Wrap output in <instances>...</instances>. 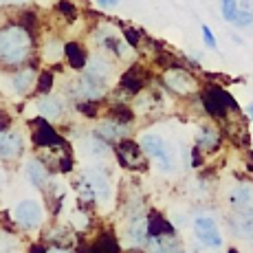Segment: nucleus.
Instances as JSON below:
<instances>
[{
    "label": "nucleus",
    "instance_id": "obj_9",
    "mask_svg": "<svg viewBox=\"0 0 253 253\" xmlns=\"http://www.w3.org/2000/svg\"><path fill=\"white\" fill-rule=\"evenodd\" d=\"M194 238L207 249H220L222 247V233L218 227V220L209 213H201L194 218Z\"/></svg>",
    "mask_w": 253,
    "mask_h": 253
},
{
    "label": "nucleus",
    "instance_id": "obj_6",
    "mask_svg": "<svg viewBox=\"0 0 253 253\" xmlns=\"http://www.w3.org/2000/svg\"><path fill=\"white\" fill-rule=\"evenodd\" d=\"M115 62L117 60H113L110 55H106V53H101V51L90 53L84 73L88 77H92L95 82H99V84H104V86L110 88V84H113L115 77H117V64Z\"/></svg>",
    "mask_w": 253,
    "mask_h": 253
},
{
    "label": "nucleus",
    "instance_id": "obj_13",
    "mask_svg": "<svg viewBox=\"0 0 253 253\" xmlns=\"http://www.w3.org/2000/svg\"><path fill=\"white\" fill-rule=\"evenodd\" d=\"M33 145L36 148H42V150H60L64 148V141H62L60 132L51 126V121L46 119H40L33 121Z\"/></svg>",
    "mask_w": 253,
    "mask_h": 253
},
{
    "label": "nucleus",
    "instance_id": "obj_15",
    "mask_svg": "<svg viewBox=\"0 0 253 253\" xmlns=\"http://www.w3.org/2000/svg\"><path fill=\"white\" fill-rule=\"evenodd\" d=\"M227 203L236 213H253V183L240 181L227 192Z\"/></svg>",
    "mask_w": 253,
    "mask_h": 253
},
{
    "label": "nucleus",
    "instance_id": "obj_17",
    "mask_svg": "<svg viewBox=\"0 0 253 253\" xmlns=\"http://www.w3.org/2000/svg\"><path fill=\"white\" fill-rule=\"evenodd\" d=\"M24 152V137L18 130H0V159L13 161Z\"/></svg>",
    "mask_w": 253,
    "mask_h": 253
},
{
    "label": "nucleus",
    "instance_id": "obj_22",
    "mask_svg": "<svg viewBox=\"0 0 253 253\" xmlns=\"http://www.w3.org/2000/svg\"><path fill=\"white\" fill-rule=\"evenodd\" d=\"M143 86H145V77H143V69H139V66H130L119 80V88L124 92H128V95H134V97H137L141 90H145Z\"/></svg>",
    "mask_w": 253,
    "mask_h": 253
},
{
    "label": "nucleus",
    "instance_id": "obj_7",
    "mask_svg": "<svg viewBox=\"0 0 253 253\" xmlns=\"http://www.w3.org/2000/svg\"><path fill=\"white\" fill-rule=\"evenodd\" d=\"M88 187L92 189L97 198V205H108L110 198H113V185H110V176L99 168V165H86L80 174Z\"/></svg>",
    "mask_w": 253,
    "mask_h": 253
},
{
    "label": "nucleus",
    "instance_id": "obj_34",
    "mask_svg": "<svg viewBox=\"0 0 253 253\" xmlns=\"http://www.w3.org/2000/svg\"><path fill=\"white\" fill-rule=\"evenodd\" d=\"M48 249L46 247H40V245H36V247H31V253H46Z\"/></svg>",
    "mask_w": 253,
    "mask_h": 253
},
{
    "label": "nucleus",
    "instance_id": "obj_11",
    "mask_svg": "<svg viewBox=\"0 0 253 253\" xmlns=\"http://www.w3.org/2000/svg\"><path fill=\"white\" fill-rule=\"evenodd\" d=\"M113 154L117 157V161L124 165V168H128V169H143L145 161H148V157H145V152L141 150L139 141H132L130 137L119 141V143H115L113 145Z\"/></svg>",
    "mask_w": 253,
    "mask_h": 253
},
{
    "label": "nucleus",
    "instance_id": "obj_5",
    "mask_svg": "<svg viewBox=\"0 0 253 253\" xmlns=\"http://www.w3.org/2000/svg\"><path fill=\"white\" fill-rule=\"evenodd\" d=\"M201 101L211 119H225V117H229V113L236 110V101L229 97V92L218 88V86H207L201 95Z\"/></svg>",
    "mask_w": 253,
    "mask_h": 253
},
{
    "label": "nucleus",
    "instance_id": "obj_18",
    "mask_svg": "<svg viewBox=\"0 0 253 253\" xmlns=\"http://www.w3.org/2000/svg\"><path fill=\"white\" fill-rule=\"evenodd\" d=\"M24 176H27V181L33 185L36 189H48V185H51V169L46 168L44 159H29L27 163H24Z\"/></svg>",
    "mask_w": 253,
    "mask_h": 253
},
{
    "label": "nucleus",
    "instance_id": "obj_19",
    "mask_svg": "<svg viewBox=\"0 0 253 253\" xmlns=\"http://www.w3.org/2000/svg\"><path fill=\"white\" fill-rule=\"evenodd\" d=\"M95 132L99 134L101 139H106L110 145L119 143V141L128 139L130 137V128L128 124H124V121H117L113 117H106V119H101L99 124H97Z\"/></svg>",
    "mask_w": 253,
    "mask_h": 253
},
{
    "label": "nucleus",
    "instance_id": "obj_3",
    "mask_svg": "<svg viewBox=\"0 0 253 253\" xmlns=\"http://www.w3.org/2000/svg\"><path fill=\"white\" fill-rule=\"evenodd\" d=\"M161 86L168 92H172L174 97H181V99L194 97L201 88L198 77L192 71L183 69V66H168L161 73Z\"/></svg>",
    "mask_w": 253,
    "mask_h": 253
},
{
    "label": "nucleus",
    "instance_id": "obj_24",
    "mask_svg": "<svg viewBox=\"0 0 253 253\" xmlns=\"http://www.w3.org/2000/svg\"><path fill=\"white\" fill-rule=\"evenodd\" d=\"M148 231L150 238H157V236H168V233H176V227L169 222V218H165L157 211H148Z\"/></svg>",
    "mask_w": 253,
    "mask_h": 253
},
{
    "label": "nucleus",
    "instance_id": "obj_26",
    "mask_svg": "<svg viewBox=\"0 0 253 253\" xmlns=\"http://www.w3.org/2000/svg\"><path fill=\"white\" fill-rule=\"evenodd\" d=\"M20 240L16 233L0 229V253H20Z\"/></svg>",
    "mask_w": 253,
    "mask_h": 253
},
{
    "label": "nucleus",
    "instance_id": "obj_28",
    "mask_svg": "<svg viewBox=\"0 0 253 253\" xmlns=\"http://www.w3.org/2000/svg\"><path fill=\"white\" fill-rule=\"evenodd\" d=\"M53 73L51 71H40V77H38V86H36V92L38 95H46V92H53Z\"/></svg>",
    "mask_w": 253,
    "mask_h": 253
},
{
    "label": "nucleus",
    "instance_id": "obj_4",
    "mask_svg": "<svg viewBox=\"0 0 253 253\" xmlns=\"http://www.w3.org/2000/svg\"><path fill=\"white\" fill-rule=\"evenodd\" d=\"M46 207L42 201H36V198H22L13 205L11 218L22 231H38L44 227L46 222Z\"/></svg>",
    "mask_w": 253,
    "mask_h": 253
},
{
    "label": "nucleus",
    "instance_id": "obj_29",
    "mask_svg": "<svg viewBox=\"0 0 253 253\" xmlns=\"http://www.w3.org/2000/svg\"><path fill=\"white\" fill-rule=\"evenodd\" d=\"M251 24H253V11H251V9H242V7H240V11H238L236 20H233V27L247 29V27H251Z\"/></svg>",
    "mask_w": 253,
    "mask_h": 253
},
{
    "label": "nucleus",
    "instance_id": "obj_20",
    "mask_svg": "<svg viewBox=\"0 0 253 253\" xmlns=\"http://www.w3.org/2000/svg\"><path fill=\"white\" fill-rule=\"evenodd\" d=\"M148 253H185L183 251V242L176 233H168V236H157L150 238L145 245Z\"/></svg>",
    "mask_w": 253,
    "mask_h": 253
},
{
    "label": "nucleus",
    "instance_id": "obj_14",
    "mask_svg": "<svg viewBox=\"0 0 253 253\" xmlns=\"http://www.w3.org/2000/svg\"><path fill=\"white\" fill-rule=\"evenodd\" d=\"M38 77H40V73H38L36 66H20L18 71H13L9 75V88L18 97H29L36 90Z\"/></svg>",
    "mask_w": 253,
    "mask_h": 253
},
{
    "label": "nucleus",
    "instance_id": "obj_1",
    "mask_svg": "<svg viewBox=\"0 0 253 253\" xmlns=\"http://www.w3.org/2000/svg\"><path fill=\"white\" fill-rule=\"evenodd\" d=\"M36 51V38L22 22L0 24V66H27Z\"/></svg>",
    "mask_w": 253,
    "mask_h": 253
},
{
    "label": "nucleus",
    "instance_id": "obj_16",
    "mask_svg": "<svg viewBox=\"0 0 253 253\" xmlns=\"http://www.w3.org/2000/svg\"><path fill=\"white\" fill-rule=\"evenodd\" d=\"M77 150H80L86 159H90V161H99V159H106L113 152V145L106 139H101L99 134L92 130V132L84 134V137L77 141Z\"/></svg>",
    "mask_w": 253,
    "mask_h": 253
},
{
    "label": "nucleus",
    "instance_id": "obj_8",
    "mask_svg": "<svg viewBox=\"0 0 253 253\" xmlns=\"http://www.w3.org/2000/svg\"><path fill=\"white\" fill-rule=\"evenodd\" d=\"M124 238L126 245L134 251L145 249L150 240V231H148V211H139V213H130L128 220L124 227Z\"/></svg>",
    "mask_w": 253,
    "mask_h": 253
},
{
    "label": "nucleus",
    "instance_id": "obj_33",
    "mask_svg": "<svg viewBox=\"0 0 253 253\" xmlns=\"http://www.w3.org/2000/svg\"><path fill=\"white\" fill-rule=\"evenodd\" d=\"M46 253H73L71 249H66V247H51Z\"/></svg>",
    "mask_w": 253,
    "mask_h": 253
},
{
    "label": "nucleus",
    "instance_id": "obj_21",
    "mask_svg": "<svg viewBox=\"0 0 253 253\" xmlns=\"http://www.w3.org/2000/svg\"><path fill=\"white\" fill-rule=\"evenodd\" d=\"M88 55L90 53L84 48L80 40H71L66 42V48H64V60L71 69L75 71H84L86 69V62H88Z\"/></svg>",
    "mask_w": 253,
    "mask_h": 253
},
{
    "label": "nucleus",
    "instance_id": "obj_12",
    "mask_svg": "<svg viewBox=\"0 0 253 253\" xmlns=\"http://www.w3.org/2000/svg\"><path fill=\"white\" fill-rule=\"evenodd\" d=\"M222 145V130L213 121H205L196 128V139H194V148L201 154H213Z\"/></svg>",
    "mask_w": 253,
    "mask_h": 253
},
{
    "label": "nucleus",
    "instance_id": "obj_35",
    "mask_svg": "<svg viewBox=\"0 0 253 253\" xmlns=\"http://www.w3.org/2000/svg\"><path fill=\"white\" fill-rule=\"evenodd\" d=\"M247 113H249V117L253 119V104H249V106H247Z\"/></svg>",
    "mask_w": 253,
    "mask_h": 253
},
{
    "label": "nucleus",
    "instance_id": "obj_30",
    "mask_svg": "<svg viewBox=\"0 0 253 253\" xmlns=\"http://www.w3.org/2000/svg\"><path fill=\"white\" fill-rule=\"evenodd\" d=\"M201 33H203V44L207 48H211V51H216L218 48V40L216 36H213V31L207 27V24H201Z\"/></svg>",
    "mask_w": 253,
    "mask_h": 253
},
{
    "label": "nucleus",
    "instance_id": "obj_31",
    "mask_svg": "<svg viewBox=\"0 0 253 253\" xmlns=\"http://www.w3.org/2000/svg\"><path fill=\"white\" fill-rule=\"evenodd\" d=\"M57 11L64 13L69 20H75V16H77V7L73 2H69V0H57Z\"/></svg>",
    "mask_w": 253,
    "mask_h": 253
},
{
    "label": "nucleus",
    "instance_id": "obj_36",
    "mask_svg": "<svg viewBox=\"0 0 253 253\" xmlns=\"http://www.w3.org/2000/svg\"><path fill=\"white\" fill-rule=\"evenodd\" d=\"M22 2H24V0H22Z\"/></svg>",
    "mask_w": 253,
    "mask_h": 253
},
{
    "label": "nucleus",
    "instance_id": "obj_25",
    "mask_svg": "<svg viewBox=\"0 0 253 253\" xmlns=\"http://www.w3.org/2000/svg\"><path fill=\"white\" fill-rule=\"evenodd\" d=\"M231 229L238 238L253 240V213H236L231 218Z\"/></svg>",
    "mask_w": 253,
    "mask_h": 253
},
{
    "label": "nucleus",
    "instance_id": "obj_32",
    "mask_svg": "<svg viewBox=\"0 0 253 253\" xmlns=\"http://www.w3.org/2000/svg\"><path fill=\"white\" fill-rule=\"evenodd\" d=\"M97 4H99L101 9H113V7H117L119 2H124V0H95Z\"/></svg>",
    "mask_w": 253,
    "mask_h": 253
},
{
    "label": "nucleus",
    "instance_id": "obj_23",
    "mask_svg": "<svg viewBox=\"0 0 253 253\" xmlns=\"http://www.w3.org/2000/svg\"><path fill=\"white\" fill-rule=\"evenodd\" d=\"M64 48H66V44L60 38H48V40L42 42L40 55L46 64H57V62L64 60Z\"/></svg>",
    "mask_w": 253,
    "mask_h": 253
},
{
    "label": "nucleus",
    "instance_id": "obj_2",
    "mask_svg": "<svg viewBox=\"0 0 253 253\" xmlns=\"http://www.w3.org/2000/svg\"><path fill=\"white\" fill-rule=\"evenodd\" d=\"M137 141H139L141 150L145 152V157L157 165L163 174L176 172V168H178L176 150L172 148V143L165 137H161L157 132H141Z\"/></svg>",
    "mask_w": 253,
    "mask_h": 253
},
{
    "label": "nucleus",
    "instance_id": "obj_10",
    "mask_svg": "<svg viewBox=\"0 0 253 253\" xmlns=\"http://www.w3.org/2000/svg\"><path fill=\"white\" fill-rule=\"evenodd\" d=\"M36 113L40 119H46L51 124L62 121L69 113L66 106V97L57 95V92H46V95H38L36 97Z\"/></svg>",
    "mask_w": 253,
    "mask_h": 253
},
{
    "label": "nucleus",
    "instance_id": "obj_27",
    "mask_svg": "<svg viewBox=\"0 0 253 253\" xmlns=\"http://www.w3.org/2000/svg\"><path fill=\"white\" fill-rule=\"evenodd\" d=\"M238 11H240V0H220V13L227 22L233 24Z\"/></svg>",
    "mask_w": 253,
    "mask_h": 253
}]
</instances>
